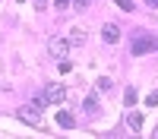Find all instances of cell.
I'll list each match as a JSON object with an SVG mask.
<instances>
[{"mask_svg":"<svg viewBox=\"0 0 158 139\" xmlns=\"http://www.w3.org/2000/svg\"><path fill=\"white\" fill-rule=\"evenodd\" d=\"M44 104H48L44 95H41V98H32V104L19 108V111H16V117H19L22 123H29V126H38V123H41V108H44Z\"/></svg>","mask_w":158,"mask_h":139,"instance_id":"1","label":"cell"},{"mask_svg":"<svg viewBox=\"0 0 158 139\" xmlns=\"http://www.w3.org/2000/svg\"><path fill=\"white\" fill-rule=\"evenodd\" d=\"M149 51H158V38L149 35V32H136L133 41H130V54H133V57H142V54H149Z\"/></svg>","mask_w":158,"mask_h":139,"instance_id":"2","label":"cell"},{"mask_svg":"<svg viewBox=\"0 0 158 139\" xmlns=\"http://www.w3.org/2000/svg\"><path fill=\"white\" fill-rule=\"evenodd\" d=\"M48 54L54 57V60H67V54H70V41H67V38H51V41H48Z\"/></svg>","mask_w":158,"mask_h":139,"instance_id":"3","label":"cell"},{"mask_svg":"<svg viewBox=\"0 0 158 139\" xmlns=\"http://www.w3.org/2000/svg\"><path fill=\"white\" fill-rule=\"evenodd\" d=\"M63 98H67L63 85H48V88H44V101H48V104H60Z\"/></svg>","mask_w":158,"mask_h":139,"instance_id":"4","label":"cell"},{"mask_svg":"<svg viewBox=\"0 0 158 139\" xmlns=\"http://www.w3.org/2000/svg\"><path fill=\"white\" fill-rule=\"evenodd\" d=\"M101 38H104V44H117V41H120V29H117L114 22H104V29H101Z\"/></svg>","mask_w":158,"mask_h":139,"instance_id":"5","label":"cell"},{"mask_svg":"<svg viewBox=\"0 0 158 139\" xmlns=\"http://www.w3.org/2000/svg\"><path fill=\"white\" fill-rule=\"evenodd\" d=\"M127 126H130L133 133H139V130H142V114H139V111H130V114H127Z\"/></svg>","mask_w":158,"mask_h":139,"instance_id":"6","label":"cell"},{"mask_svg":"<svg viewBox=\"0 0 158 139\" xmlns=\"http://www.w3.org/2000/svg\"><path fill=\"white\" fill-rule=\"evenodd\" d=\"M57 123L63 126V130H73V126H76V117L67 114V111H57Z\"/></svg>","mask_w":158,"mask_h":139,"instance_id":"7","label":"cell"},{"mask_svg":"<svg viewBox=\"0 0 158 139\" xmlns=\"http://www.w3.org/2000/svg\"><path fill=\"white\" fill-rule=\"evenodd\" d=\"M82 108H85V114H98V95H85Z\"/></svg>","mask_w":158,"mask_h":139,"instance_id":"8","label":"cell"},{"mask_svg":"<svg viewBox=\"0 0 158 139\" xmlns=\"http://www.w3.org/2000/svg\"><path fill=\"white\" fill-rule=\"evenodd\" d=\"M95 88H98V92H101V95H111V88H114V82L108 79V76H101V79L95 82Z\"/></svg>","mask_w":158,"mask_h":139,"instance_id":"9","label":"cell"},{"mask_svg":"<svg viewBox=\"0 0 158 139\" xmlns=\"http://www.w3.org/2000/svg\"><path fill=\"white\" fill-rule=\"evenodd\" d=\"M123 101H127V108H133L136 101H139V95H136V88H133V85L127 88V95H123Z\"/></svg>","mask_w":158,"mask_h":139,"instance_id":"10","label":"cell"},{"mask_svg":"<svg viewBox=\"0 0 158 139\" xmlns=\"http://www.w3.org/2000/svg\"><path fill=\"white\" fill-rule=\"evenodd\" d=\"M70 35H73V38H70V44H82V41H85V32H82V29H73Z\"/></svg>","mask_w":158,"mask_h":139,"instance_id":"11","label":"cell"},{"mask_svg":"<svg viewBox=\"0 0 158 139\" xmlns=\"http://www.w3.org/2000/svg\"><path fill=\"white\" fill-rule=\"evenodd\" d=\"M120 10H127V13H133V0H114Z\"/></svg>","mask_w":158,"mask_h":139,"instance_id":"12","label":"cell"},{"mask_svg":"<svg viewBox=\"0 0 158 139\" xmlns=\"http://www.w3.org/2000/svg\"><path fill=\"white\" fill-rule=\"evenodd\" d=\"M146 104H149V108H155V104H158V88H155L152 95H146Z\"/></svg>","mask_w":158,"mask_h":139,"instance_id":"13","label":"cell"},{"mask_svg":"<svg viewBox=\"0 0 158 139\" xmlns=\"http://www.w3.org/2000/svg\"><path fill=\"white\" fill-rule=\"evenodd\" d=\"M54 6H57V10H67V6H70V0H54Z\"/></svg>","mask_w":158,"mask_h":139,"instance_id":"14","label":"cell"},{"mask_svg":"<svg viewBox=\"0 0 158 139\" xmlns=\"http://www.w3.org/2000/svg\"><path fill=\"white\" fill-rule=\"evenodd\" d=\"M73 3H76L79 10H85V6H89V0H73Z\"/></svg>","mask_w":158,"mask_h":139,"instance_id":"15","label":"cell"},{"mask_svg":"<svg viewBox=\"0 0 158 139\" xmlns=\"http://www.w3.org/2000/svg\"><path fill=\"white\" fill-rule=\"evenodd\" d=\"M146 3H149V6H158V0H146Z\"/></svg>","mask_w":158,"mask_h":139,"instance_id":"16","label":"cell"},{"mask_svg":"<svg viewBox=\"0 0 158 139\" xmlns=\"http://www.w3.org/2000/svg\"><path fill=\"white\" fill-rule=\"evenodd\" d=\"M38 3H44V0H38Z\"/></svg>","mask_w":158,"mask_h":139,"instance_id":"17","label":"cell"},{"mask_svg":"<svg viewBox=\"0 0 158 139\" xmlns=\"http://www.w3.org/2000/svg\"><path fill=\"white\" fill-rule=\"evenodd\" d=\"M19 3H25V0H19Z\"/></svg>","mask_w":158,"mask_h":139,"instance_id":"18","label":"cell"}]
</instances>
